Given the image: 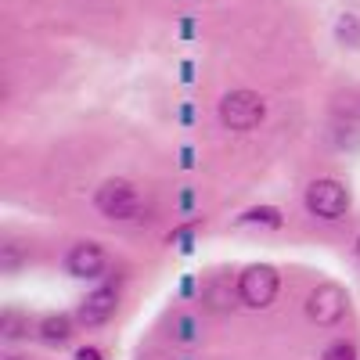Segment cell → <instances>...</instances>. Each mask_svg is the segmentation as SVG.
<instances>
[{
    "label": "cell",
    "mask_w": 360,
    "mask_h": 360,
    "mask_svg": "<svg viewBox=\"0 0 360 360\" xmlns=\"http://www.w3.org/2000/svg\"><path fill=\"white\" fill-rule=\"evenodd\" d=\"M266 119V101L256 90H227L220 98V123L234 134H249Z\"/></svg>",
    "instance_id": "1"
},
{
    "label": "cell",
    "mask_w": 360,
    "mask_h": 360,
    "mask_svg": "<svg viewBox=\"0 0 360 360\" xmlns=\"http://www.w3.org/2000/svg\"><path fill=\"white\" fill-rule=\"evenodd\" d=\"M94 205L105 220H137L144 213V198L130 180H105L94 195Z\"/></svg>",
    "instance_id": "2"
},
{
    "label": "cell",
    "mask_w": 360,
    "mask_h": 360,
    "mask_svg": "<svg viewBox=\"0 0 360 360\" xmlns=\"http://www.w3.org/2000/svg\"><path fill=\"white\" fill-rule=\"evenodd\" d=\"M307 209H310V217H317V220H339V217H346V209H349V188L342 184V180L317 176L314 184L307 188Z\"/></svg>",
    "instance_id": "3"
},
{
    "label": "cell",
    "mask_w": 360,
    "mask_h": 360,
    "mask_svg": "<svg viewBox=\"0 0 360 360\" xmlns=\"http://www.w3.org/2000/svg\"><path fill=\"white\" fill-rule=\"evenodd\" d=\"M238 292H242V303L249 310H266L278 295V270L266 266V263L245 266L242 278H238Z\"/></svg>",
    "instance_id": "4"
},
{
    "label": "cell",
    "mask_w": 360,
    "mask_h": 360,
    "mask_svg": "<svg viewBox=\"0 0 360 360\" xmlns=\"http://www.w3.org/2000/svg\"><path fill=\"white\" fill-rule=\"evenodd\" d=\"M349 310V299L339 285H317L310 295H307V317L321 328H332L346 317Z\"/></svg>",
    "instance_id": "5"
},
{
    "label": "cell",
    "mask_w": 360,
    "mask_h": 360,
    "mask_svg": "<svg viewBox=\"0 0 360 360\" xmlns=\"http://www.w3.org/2000/svg\"><path fill=\"white\" fill-rule=\"evenodd\" d=\"M115 310H119V292L115 288H98V292H90L79 303L76 321L83 328H101V324H108L115 317Z\"/></svg>",
    "instance_id": "6"
},
{
    "label": "cell",
    "mask_w": 360,
    "mask_h": 360,
    "mask_svg": "<svg viewBox=\"0 0 360 360\" xmlns=\"http://www.w3.org/2000/svg\"><path fill=\"white\" fill-rule=\"evenodd\" d=\"M105 263H108V256L98 242H76L65 256V270L72 278H101Z\"/></svg>",
    "instance_id": "7"
},
{
    "label": "cell",
    "mask_w": 360,
    "mask_h": 360,
    "mask_svg": "<svg viewBox=\"0 0 360 360\" xmlns=\"http://www.w3.org/2000/svg\"><path fill=\"white\" fill-rule=\"evenodd\" d=\"M238 299H242V292H238L224 274H213V278L202 285V303H205V310H213V314H227V310H234Z\"/></svg>",
    "instance_id": "8"
},
{
    "label": "cell",
    "mask_w": 360,
    "mask_h": 360,
    "mask_svg": "<svg viewBox=\"0 0 360 360\" xmlns=\"http://www.w3.org/2000/svg\"><path fill=\"white\" fill-rule=\"evenodd\" d=\"M72 324H79V321H72L69 314H51V317H44L40 321V339L47 342V346H65L69 339H72Z\"/></svg>",
    "instance_id": "9"
},
{
    "label": "cell",
    "mask_w": 360,
    "mask_h": 360,
    "mask_svg": "<svg viewBox=\"0 0 360 360\" xmlns=\"http://www.w3.org/2000/svg\"><path fill=\"white\" fill-rule=\"evenodd\" d=\"M25 263H29V249L22 242H4L0 245V270H4V274H18Z\"/></svg>",
    "instance_id": "10"
},
{
    "label": "cell",
    "mask_w": 360,
    "mask_h": 360,
    "mask_svg": "<svg viewBox=\"0 0 360 360\" xmlns=\"http://www.w3.org/2000/svg\"><path fill=\"white\" fill-rule=\"evenodd\" d=\"M335 44H342V47H349V51H356L360 47V18L356 15H339V22H335Z\"/></svg>",
    "instance_id": "11"
},
{
    "label": "cell",
    "mask_w": 360,
    "mask_h": 360,
    "mask_svg": "<svg viewBox=\"0 0 360 360\" xmlns=\"http://www.w3.org/2000/svg\"><path fill=\"white\" fill-rule=\"evenodd\" d=\"M238 224H242V227H252V224H259V227H281V209L256 205V209H249V213L238 217Z\"/></svg>",
    "instance_id": "12"
},
{
    "label": "cell",
    "mask_w": 360,
    "mask_h": 360,
    "mask_svg": "<svg viewBox=\"0 0 360 360\" xmlns=\"http://www.w3.org/2000/svg\"><path fill=\"white\" fill-rule=\"evenodd\" d=\"M195 328H198V324H195V317L180 314V317L173 321V339H176V342H184V346H191V342L198 339V332H195Z\"/></svg>",
    "instance_id": "13"
},
{
    "label": "cell",
    "mask_w": 360,
    "mask_h": 360,
    "mask_svg": "<svg viewBox=\"0 0 360 360\" xmlns=\"http://www.w3.org/2000/svg\"><path fill=\"white\" fill-rule=\"evenodd\" d=\"M22 328H25L22 317H18L15 310H4V317H0V335H4L8 342H11V339H22Z\"/></svg>",
    "instance_id": "14"
},
{
    "label": "cell",
    "mask_w": 360,
    "mask_h": 360,
    "mask_svg": "<svg viewBox=\"0 0 360 360\" xmlns=\"http://www.w3.org/2000/svg\"><path fill=\"white\" fill-rule=\"evenodd\" d=\"M321 360H356V346L346 342V339H339V342H332V346L321 353Z\"/></svg>",
    "instance_id": "15"
},
{
    "label": "cell",
    "mask_w": 360,
    "mask_h": 360,
    "mask_svg": "<svg viewBox=\"0 0 360 360\" xmlns=\"http://www.w3.org/2000/svg\"><path fill=\"white\" fill-rule=\"evenodd\" d=\"M76 360H105V356H101V349H94V346H83V349H76Z\"/></svg>",
    "instance_id": "16"
},
{
    "label": "cell",
    "mask_w": 360,
    "mask_h": 360,
    "mask_svg": "<svg viewBox=\"0 0 360 360\" xmlns=\"http://www.w3.org/2000/svg\"><path fill=\"white\" fill-rule=\"evenodd\" d=\"M356 252H360V238H356Z\"/></svg>",
    "instance_id": "17"
},
{
    "label": "cell",
    "mask_w": 360,
    "mask_h": 360,
    "mask_svg": "<svg viewBox=\"0 0 360 360\" xmlns=\"http://www.w3.org/2000/svg\"><path fill=\"white\" fill-rule=\"evenodd\" d=\"M8 360H18V356H8Z\"/></svg>",
    "instance_id": "18"
}]
</instances>
